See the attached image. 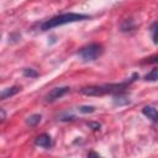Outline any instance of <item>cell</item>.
<instances>
[{
    "mask_svg": "<svg viewBox=\"0 0 158 158\" xmlns=\"http://www.w3.org/2000/svg\"><path fill=\"white\" fill-rule=\"evenodd\" d=\"M157 26H158V23H157V22H153V23H152V27H151L152 40H153V43H154V44H157Z\"/></svg>",
    "mask_w": 158,
    "mask_h": 158,
    "instance_id": "obj_14",
    "label": "cell"
},
{
    "mask_svg": "<svg viewBox=\"0 0 158 158\" xmlns=\"http://www.w3.org/2000/svg\"><path fill=\"white\" fill-rule=\"evenodd\" d=\"M22 74H23V77H26V78H37V77L40 75L38 72L35 70V69H32V68H25L23 72H22Z\"/></svg>",
    "mask_w": 158,
    "mask_h": 158,
    "instance_id": "obj_12",
    "label": "cell"
},
{
    "mask_svg": "<svg viewBox=\"0 0 158 158\" xmlns=\"http://www.w3.org/2000/svg\"><path fill=\"white\" fill-rule=\"evenodd\" d=\"M148 59H149V60H147L148 63H157V56H153V57H151Z\"/></svg>",
    "mask_w": 158,
    "mask_h": 158,
    "instance_id": "obj_17",
    "label": "cell"
},
{
    "mask_svg": "<svg viewBox=\"0 0 158 158\" xmlns=\"http://www.w3.org/2000/svg\"><path fill=\"white\" fill-rule=\"evenodd\" d=\"M5 118H6V111H5L4 109H1V107H0V123H1V122H4V121H5Z\"/></svg>",
    "mask_w": 158,
    "mask_h": 158,
    "instance_id": "obj_16",
    "label": "cell"
},
{
    "mask_svg": "<svg viewBox=\"0 0 158 158\" xmlns=\"http://www.w3.org/2000/svg\"><path fill=\"white\" fill-rule=\"evenodd\" d=\"M35 144L38 146V147L48 149L53 146V141H52V137L48 133H42V135H38L35 138Z\"/></svg>",
    "mask_w": 158,
    "mask_h": 158,
    "instance_id": "obj_5",
    "label": "cell"
},
{
    "mask_svg": "<svg viewBox=\"0 0 158 158\" xmlns=\"http://www.w3.org/2000/svg\"><path fill=\"white\" fill-rule=\"evenodd\" d=\"M158 79V69L157 68H153L148 74L144 75V80L147 81H157Z\"/></svg>",
    "mask_w": 158,
    "mask_h": 158,
    "instance_id": "obj_11",
    "label": "cell"
},
{
    "mask_svg": "<svg viewBox=\"0 0 158 158\" xmlns=\"http://www.w3.org/2000/svg\"><path fill=\"white\" fill-rule=\"evenodd\" d=\"M88 126L91 127L94 131H99L100 127H101V125H100L99 122H88Z\"/></svg>",
    "mask_w": 158,
    "mask_h": 158,
    "instance_id": "obj_15",
    "label": "cell"
},
{
    "mask_svg": "<svg viewBox=\"0 0 158 158\" xmlns=\"http://www.w3.org/2000/svg\"><path fill=\"white\" fill-rule=\"evenodd\" d=\"M136 28V23L132 19H126L121 22V26H120V30L121 32H131Z\"/></svg>",
    "mask_w": 158,
    "mask_h": 158,
    "instance_id": "obj_9",
    "label": "cell"
},
{
    "mask_svg": "<svg viewBox=\"0 0 158 158\" xmlns=\"http://www.w3.org/2000/svg\"><path fill=\"white\" fill-rule=\"evenodd\" d=\"M21 91V86L20 85H14V86H10V88H6L4 90L0 91V100H5V99H9L16 94H19Z\"/></svg>",
    "mask_w": 158,
    "mask_h": 158,
    "instance_id": "obj_6",
    "label": "cell"
},
{
    "mask_svg": "<svg viewBox=\"0 0 158 158\" xmlns=\"http://www.w3.org/2000/svg\"><path fill=\"white\" fill-rule=\"evenodd\" d=\"M79 112L81 114H91L95 111V106H91V105H81L78 107Z\"/></svg>",
    "mask_w": 158,
    "mask_h": 158,
    "instance_id": "obj_13",
    "label": "cell"
},
{
    "mask_svg": "<svg viewBox=\"0 0 158 158\" xmlns=\"http://www.w3.org/2000/svg\"><path fill=\"white\" fill-rule=\"evenodd\" d=\"M114 95L115 96L112 99V102L116 106H123V105H128L131 102V100L123 93H117V94H114Z\"/></svg>",
    "mask_w": 158,
    "mask_h": 158,
    "instance_id": "obj_7",
    "label": "cell"
},
{
    "mask_svg": "<svg viewBox=\"0 0 158 158\" xmlns=\"http://www.w3.org/2000/svg\"><path fill=\"white\" fill-rule=\"evenodd\" d=\"M41 120H42V116L40 114H33V115H31V116L27 117L26 125L30 126V127H35V126H37L41 122Z\"/></svg>",
    "mask_w": 158,
    "mask_h": 158,
    "instance_id": "obj_10",
    "label": "cell"
},
{
    "mask_svg": "<svg viewBox=\"0 0 158 158\" xmlns=\"http://www.w3.org/2000/svg\"><path fill=\"white\" fill-rule=\"evenodd\" d=\"M91 156H94V157H100V156H99V153H95V152H89V153H88V157H91Z\"/></svg>",
    "mask_w": 158,
    "mask_h": 158,
    "instance_id": "obj_18",
    "label": "cell"
},
{
    "mask_svg": "<svg viewBox=\"0 0 158 158\" xmlns=\"http://www.w3.org/2000/svg\"><path fill=\"white\" fill-rule=\"evenodd\" d=\"M70 90L69 86H57V88H53L46 96H44V100L46 102H53L60 98H63L68 91Z\"/></svg>",
    "mask_w": 158,
    "mask_h": 158,
    "instance_id": "obj_4",
    "label": "cell"
},
{
    "mask_svg": "<svg viewBox=\"0 0 158 158\" xmlns=\"http://www.w3.org/2000/svg\"><path fill=\"white\" fill-rule=\"evenodd\" d=\"M91 19L90 15L86 14H77V12H67V14H60L57 16H53L52 19L44 21L41 25V30L42 31H48L52 30L54 27L62 26V25H67V23H72V22H78V21H84Z\"/></svg>",
    "mask_w": 158,
    "mask_h": 158,
    "instance_id": "obj_2",
    "label": "cell"
},
{
    "mask_svg": "<svg viewBox=\"0 0 158 158\" xmlns=\"http://www.w3.org/2000/svg\"><path fill=\"white\" fill-rule=\"evenodd\" d=\"M139 75L135 73L132 78L127 81L122 83H115V84H102V85H89L80 89V93L88 96H102L105 94H117V93H125V90L137 79Z\"/></svg>",
    "mask_w": 158,
    "mask_h": 158,
    "instance_id": "obj_1",
    "label": "cell"
},
{
    "mask_svg": "<svg viewBox=\"0 0 158 158\" xmlns=\"http://www.w3.org/2000/svg\"><path fill=\"white\" fill-rule=\"evenodd\" d=\"M142 114H143L146 117L151 118L153 122H157V120H158L157 109H156V107H153V106H144V107L142 109Z\"/></svg>",
    "mask_w": 158,
    "mask_h": 158,
    "instance_id": "obj_8",
    "label": "cell"
},
{
    "mask_svg": "<svg viewBox=\"0 0 158 158\" xmlns=\"http://www.w3.org/2000/svg\"><path fill=\"white\" fill-rule=\"evenodd\" d=\"M104 53V47L100 43H89L78 51V56L83 62H93Z\"/></svg>",
    "mask_w": 158,
    "mask_h": 158,
    "instance_id": "obj_3",
    "label": "cell"
}]
</instances>
